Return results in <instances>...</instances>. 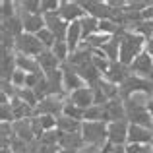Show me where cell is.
<instances>
[{
	"label": "cell",
	"instance_id": "cell-7",
	"mask_svg": "<svg viewBox=\"0 0 153 153\" xmlns=\"http://www.w3.org/2000/svg\"><path fill=\"white\" fill-rule=\"evenodd\" d=\"M82 8L85 10L87 16L95 19H112L114 18V10L108 6V2H99V0H87V2H82Z\"/></svg>",
	"mask_w": 153,
	"mask_h": 153
},
{
	"label": "cell",
	"instance_id": "cell-17",
	"mask_svg": "<svg viewBox=\"0 0 153 153\" xmlns=\"http://www.w3.org/2000/svg\"><path fill=\"white\" fill-rule=\"evenodd\" d=\"M126 118L130 124H136V126H143V128H151L153 130V118L147 112V108H138V111H130L126 112Z\"/></svg>",
	"mask_w": 153,
	"mask_h": 153
},
{
	"label": "cell",
	"instance_id": "cell-14",
	"mask_svg": "<svg viewBox=\"0 0 153 153\" xmlns=\"http://www.w3.org/2000/svg\"><path fill=\"white\" fill-rule=\"evenodd\" d=\"M130 70H132V74L147 79L149 74H151V70H153V58L147 54V52H143V54H140L138 58L134 60V64L130 66Z\"/></svg>",
	"mask_w": 153,
	"mask_h": 153
},
{
	"label": "cell",
	"instance_id": "cell-21",
	"mask_svg": "<svg viewBox=\"0 0 153 153\" xmlns=\"http://www.w3.org/2000/svg\"><path fill=\"white\" fill-rule=\"evenodd\" d=\"M56 120H58L56 128H58L62 134H78V132H82V126H83L82 120L70 118V116H64V114H60Z\"/></svg>",
	"mask_w": 153,
	"mask_h": 153
},
{
	"label": "cell",
	"instance_id": "cell-20",
	"mask_svg": "<svg viewBox=\"0 0 153 153\" xmlns=\"http://www.w3.org/2000/svg\"><path fill=\"white\" fill-rule=\"evenodd\" d=\"M2 82H10L14 72L18 70L16 66V52H8V51H2Z\"/></svg>",
	"mask_w": 153,
	"mask_h": 153
},
{
	"label": "cell",
	"instance_id": "cell-18",
	"mask_svg": "<svg viewBox=\"0 0 153 153\" xmlns=\"http://www.w3.org/2000/svg\"><path fill=\"white\" fill-rule=\"evenodd\" d=\"M12 105V111H14V118L16 120H27V118H33L35 116V108L29 107L27 103H23L19 97H14L10 101Z\"/></svg>",
	"mask_w": 153,
	"mask_h": 153
},
{
	"label": "cell",
	"instance_id": "cell-16",
	"mask_svg": "<svg viewBox=\"0 0 153 153\" xmlns=\"http://www.w3.org/2000/svg\"><path fill=\"white\" fill-rule=\"evenodd\" d=\"M82 43H83L82 23H79V22L70 23V27H68V35H66V45H68V49H70V54L78 51Z\"/></svg>",
	"mask_w": 153,
	"mask_h": 153
},
{
	"label": "cell",
	"instance_id": "cell-15",
	"mask_svg": "<svg viewBox=\"0 0 153 153\" xmlns=\"http://www.w3.org/2000/svg\"><path fill=\"white\" fill-rule=\"evenodd\" d=\"M14 136L18 140H22V142H25V143L35 142L31 118H27V120H16V122H14Z\"/></svg>",
	"mask_w": 153,
	"mask_h": 153
},
{
	"label": "cell",
	"instance_id": "cell-1",
	"mask_svg": "<svg viewBox=\"0 0 153 153\" xmlns=\"http://www.w3.org/2000/svg\"><path fill=\"white\" fill-rule=\"evenodd\" d=\"M146 45H147V39L142 37L140 33L136 31H122V37H120V56H118V62L124 64V66L130 68L134 64V60L138 58L140 54L146 52Z\"/></svg>",
	"mask_w": 153,
	"mask_h": 153
},
{
	"label": "cell",
	"instance_id": "cell-11",
	"mask_svg": "<svg viewBox=\"0 0 153 153\" xmlns=\"http://www.w3.org/2000/svg\"><path fill=\"white\" fill-rule=\"evenodd\" d=\"M130 76H132V70L128 66H124V64H120V62H112L111 68L107 70V74H105L103 78L107 79V82H111V83L122 85V83L126 82Z\"/></svg>",
	"mask_w": 153,
	"mask_h": 153
},
{
	"label": "cell",
	"instance_id": "cell-33",
	"mask_svg": "<svg viewBox=\"0 0 153 153\" xmlns=\"http://www.w3.org/2000/svg\"><path fill=\"white\" fill-rule=\"evenodd\" d=\"M52 52H54V56L60 60V62H68V58H70V49H68L66 41H56V45L51 49Z\"/></svg>",
	"mask_w": 153,
	"mask_h": 153
},
{
	"label": "cell",
	"instance_id": "cell-28",
	"mask_svg": "<svg viewBox=\"0 0 153 153\" xmlns=\"http://www.w3.org/2000/svg\"><path fill=\"white\" fill-rule=\"evenodd\" d=\"M18 2V14L27 12V14H41V0H16ZM43 16V14H41Z\"/></svg>",
	"mask_w": 153,
	"mask_h": 153
},
{
	"label": "cell",
	"instance_id": "cell-6",
	"mask_svg": "<svg viewBox=\"0 0 153 153\" xmlns=\"http://www.w3.org/2000/svg\"><path fill=\"white\" fill-rule=\"evenodd\" d=\"M66 99L64 97H56V95H49L47 99L39 101L37 108H35V116L51 114V116H56V118H58V116L64 112V101H66Z\"/></svg>",
	"mask_w": 153,
	"mask_h": 153
},
{
	"label": "cell",
	"instance_id": "cell-35",
	"mask_svg": "<svg viewBox=\"0 0 153 153\" xmlns=\"http://www.w3.org/2000/svg\"><path fill=\"white\" fill-rule=\"evenodd\" d=\"M39 118V124H41V128L45 132H51V130H56V124H58V120H56V116H51V114H43V116H37Z\"/></svg>",
	"mask_w": 153,
	"mask_h": 153
},
{
	"label": "cell",
	"instance_id": "cell-3",
	"mask_svg": "<svg viewBox=\"0 0 153 153\" xmlns=\"http://www.w3.org/2000/svg\"><path fill=\"white\" fill-rule=\"evenodd\" d=\"M43 51H47V49L43 47V43L39 41L37 35L23 33L22 37L16 39V52H18V54H25V56H33V58H37Z\"/></svg>",
	"mask_w": 153,
	"mask_h": 153
},
{
	"label": "cell",
	"instance_id": "cell-42",
	"mask_svg": "<svg viewBox=\"0 0 153 153\" xmlns=\"http://www.w3.org/2000/svg\"><path fill=\"white\" fill-rule=\"evenodd\" d=\"M2 153H14V151H12L10 147H2Z\"/></svg>",
	"mask_w": 153,
	"mask_h": 153
},
{
	"label": "cell",
	"instance_id": "cell-26",
	"mask_svg": "<svg viewBox=\"0 0 153 153\" xmlns=\"http://www.w3.org/2000/svg\"><path fill=\"white\" fill-rule=\"evenodd\" d=\"M0 16L4 19H12L18 16V2L16 0H2L0 2Z\"/></svg>",
	"mask_w": 153,
	"mask_h": 153
},
{
	"label": "cell",
	"instance_id": "cell-37",
	"mask_svg": "<svg viewBox=\"0 0 153 153\" xmlns=\"http://www.w3.org/2000/svg\"><path fill=\"white\" fill-rule=\"evenodd\" d=\"M25 79H27V74H25V72L16 70L10 82H12V85H14L16 89H22V87H25Z\"/></svg>",
	"mask_w": 153,
	"mask_h": 153
},
{
	"label": "cell",
	"instance_id": "cell-10",
	"mask_svg": "<svg viewBox=\"0 0 153 153\" xmlns=\"http://www.w3.org/2000/svg\"><path fill=\"white\" fill-rule=\"evenodd\" d=\"M18 16L22 18L23 31H25V33L37 35V33H41V31L47 27V23H45V18H43L41 14H27V12H19Z\"/></svg>",
	"mask_w": 153,
	"mask_h": 153
},
{
	"label": "cell",
	"instance_id": "cell-2",
	"mask_svg": "<svg viewBox=\"0 0 153 153\" xmlns=\"http://www.w3.org/2000/svg\"><path fill=\"white\" fill-rule=\"evenodd\" d=\"M82 138H83L85 143L105 147L107 142H108V138H107V124L105 122H83Z\"/></svg>",
	"mask_w": 153,
	"mask_h": 153
},
{
	"label": "cell",
	"instance_id": "cell-25",
	"mask_svg": "<svg viewBox=\"0 0 153 153\" xmlns=\"http://www.w3.org/2000/svg\"><path fill=\"white\" fill-rule=\"evenodd\" d=\"M82 33H83V41H85L87 37H91V35L99 33V19L91 18V16H85V18L82 19Z\"/></svg>",
	"mask_w": 153,
	"mask_h": 153
},
{
	"label": "cell",
	"instance_id": "cell-27",
	"mask_svg": "<svg viewBox=\"0 0 153 153\" xmlns=\"http://www.w3.org/2000/svg\"><path fill=\"white\" fill-rule=\"evenodd\" d=\"M111 35H105V33H95V35H91V37H87L85 39V43L89 45V49L91 51H103V47L107 45L108 41H111Z\"/></svg>",
	"mask_w": 153,
	"mask_h": 153
},
{
	"label": "cell",
	"instance_id": "cell-19",
	"mask_svg": "<svg viewBox=\"0 0 153 153\" xmlns=\"http://www.w3.org/2000/svg\"><path fill=\"white\" fill-rule=\"evenodd\" d=\"M16 66H18V70L25 72V74H37V72H43L41 66H39V62H37V58L25 56V54H18V52H16Z\"/></svg>",
	"mask_w": 153,
	"mask_h": 153
},
{
	"label": "cell",
	"instance_id": "cell-36",
	"mask_svg": "<svg viewBox=\"0 0 153 153\" xmlns=\"http://www.w3.org/2000/svg\"><path fill=\"white\" fill-rule=\"evenodd\" d=\"M60 10V0H41V14H51V12Z\"/></svg>",
	"mask_w": 153,
	"mask_h": 153
},
{
	"label": "cell",
	"instance_id": "cell-24",
	"mask_svg": "<svg viewBox=\"0 0 153 153\" xmlns=\"http://www.w3.org/2000/svg\"><path fill=\"white\" fill-rule=\"evenodd\" d=\"M97 87L105 93V97L108 99V101H114V99H122L120 97V85H116V83H111L107 82V79H101V82L97 83Z\"/></svg>",
	"mask_w": 153,
	"mask_h": 153
},
{
	"label": "cell",
	"instance_id": "cell-39",
	"mask_svg": "<svg viewBox=\"0 0 153 153\" xmlns=\"http://www.w3.org/2000/svg\"><path fill=\"white\" fill-rule=\"evenodd\" d=\"M76 153H103V147L101 146H91V143H85L82 149H78Z\"/></svg>",
	"mask_w": 153,
	"mask_h": 153
},
{
	"label": "cell",
	"instance_id": "cell-5",
	"mask_svg": "<svg viewBox=\"0 0 153 153\" xmlns=\"http://www.w3.org/2000/svg\"><path fill=\"white\" fill-rule=\"evenodd\" d=\"M128 130H130V122H128V120L107 124L108 143H111V146H128Z\"/></svg>",
	"mask_w": 153,
	"mask_h": 153
},
{
	"label": "cell",
	"instance_id": "cell-30",
	"mask_svg": "<svg viewBox=\"0 0 153 153\" xmlns=\"http://www.w3.org/2000/svg\"><path fill=\"white\" fill-rule=\"evenodd\" d=\"M18 97L22 99L23 103H27L29 107L37 108L39 99H37V95H35V91H33V89H29V87H22V89H18Z\"/></svg>",
	"mask_w": 153,
	"mask_h": 153
},
{
	"label": "cell",
	"instance_id": "cell-23",
	"mask_svg": "<svg viewBox=\"0 0 153 153\" xmlns=\"http://www.w3.org/2000/svg\"><path fill=\"white\" fill-rule=\"evenodd\" d=\"M2 31H8L10 35H14L16 39L22 37L25 31H23V23H22V18L19 16H16V18L12 19H4L2 22Z\"/></svg>",
	"mask_w": 153,
	"mask_h": 153
},
{
	"label": "cell",
	"instance_id": "cell-38",
	"mask_svg": "<svg viewBox=\"0 0 153 153\" xmlns=\"http://www.w3.org/2000/svg\"><path fill=\"white\" fill-rule=\"evenodd\" d=\"M126 153H153L151 143L149 146H142V143H128L126 146Z\"/></svg>",
	"mask_w": 153,
	"mask_h": 153
},
{
	"label": "cell",
	"instance_id": "cell-31",
	"mask_svg": "<svg viewBox=\"0 0 153 153\" xmlns=\"http://www.w3.org/2000/svg\"><path fill=\"white\" fill-rule=\"evenodd\" d=\"M103 107H89L85 112H83V122H103Z\"/></svg>",
	"mask_w": 153,
	"mask_h": 153
},
{
	"label": "cell",
	"instance_id": "cell-43",
	"mask_svg": "<svg viewBox=\"0 0 153 153\" xmlns=\"http://www.w3.org/2000/svg\"><path fill=\"white\" fill-rule=\"evenodd\" d=\"M151 147H153V143H151Z\"/></svg>",
	"mask_w": 153,
	"mask_h": 153
},
{
	"label": "cell",
	"instance_id": "cell-32",
	"mask_svg": "<svg viewBox=\"0 0 153 153\" xmlns=\"http://www.w3.org/2000/svg\"><path fill=\"white\" fill-rule=\"evenodd\" d=\"M83 112H85V111L78 108L74 103L70 101V99L64 101V112H62L64 116H70V118H76V120H82V122H83Z\"/></svg>",
	"mask_w": 153,
	"mask_h": 153
},
{
	"label": "cell",
	"instance_id": "cell-13",
	"mask_svg": "<svg viewBox=\"0 0 153 153\" xmlns=\"http://www.w3.org/2000/svg\"><path fill=\"white\" fill-rule=\"evenodd\" d=\"M72 103L76 105L82 111H87L89 107H93V87H82V89L74 91V93L68 95Z\"/></svg>",
	"mask_w": 153,
	"mask_h": 153
},
{
	"label": "cell",
	"instance_id": "cell-41",
	"mask_svg": "<svg viewBox=\"0 0 153 153\" xmlns=\"http://www.w3.org/2000/svg\"><path fill=\"white\" fill-rule=\"evenodd\" d=\"M147 112H149V114H151V118H153V99H151L149 103H147Z\"/></svg>",
	"mask_w": 153,
	"mask_h": 153
},
{
	"label": "cell",
	"instance_id": "cell-34",
	"mask_svg": "<svg viewBox=\"0 0 153 153\" xmlns=\"http://www.w3.org/2000/svg\"><path fill=\"white\" fill-rule=\"evenodd\" d=\"M37 37H39V41L43 43V47H45L47 51H51L52 47L56 45V37H54V33H52V31H49L47 27L41 31V33H37Z\"/></svg>",
	"mask_w": 153,
	"mask_h": 153
},
{
	"label": "cell",
	"instance_id": "cell-40",
	"mask_svg": "<svg viewBox=\"0 0 153 153\" xmlns=\"http://www.w3.org/2000/svg\"><path fill=\"white\" fill-rule=\"evenodd\" d=\"M146 52L153 58V37L151 39H147V45H146Z\"/></svg>",
	"mask_w": 153,
	"mask_h": 153
},
{
	"label": "cell",
	"instance_id": "cell-8",
	"mask_svg": "<svg viewBox=\"0 0 153 153\" xmlns=\"http://www.w3.org/2000/svg\"><path fill=\"white\" fill-rule=\"evenodd\" d=\"M60 70H62V76H64V89H66L68 95L78 91V89H82V87H87V83L83 82V78L76 72V68L70 66L68 62H64Z\"/></svg>",
	"mask_w": 153,
	"mask_h": 153
},
{
	"label": "cell",
	"instance_id": "cell-29",
	"mask_svg": "<svg viewBox=\"0 0 153 153\" xmlns=\"http://www.w3.org/2000/svg\"><path fill=\"white\" fill-rule=\"evenodd\" d=\"M111 64H112V62H111V60H108L107 56L103 54L101 51H93V66L97 68V70L101 72L103 76L107 74V70L111 68Z\"/></svg>",
	"mask_w": 153,
	"mask_h": 153
},
{
	"label": "cell",
	"instance_id": "cell-9",
	"mask_svg": "<svg viewBox=\"0 0 153 153\" xmlns=\"http://www.w3.org/2000/svg\"><path fill=\"white\" fill-rule=\"evenodd\" d=\"M45 23H47V29L52 31L56 37V41H66V35H68V27L70 23H66L62 18H60L58 12H51V14H45Z\"/></svg>",
	"mask_w": 153,
	"mask_h": 153
},
{
	"label": "cell",
	"instance_id": "cell-4",
	"mask_svg": "<svg viewBox=\"0 0 153 153\" xmlns=\"http://www.w3.org/2000/svg\"><path fill=\"white\" fill-rule=\"evenodd\" d=\"M60 18L66 23H76L82 22L85 18V10L82 8V2H76V0H60V10H58Z\"/></svg>",
	"mask_w": 153,
	"mask_h": 153
},
{
	"label": "cell",
	"instance_id": "cell-12",
	"mask_svg": "<svg viewBox=\"0 0 153 153\" xmlns=\"http://www.w3.org/2000/svg\"><path fill=\"white\" fill-rule=\"evenodd\" d=\"M128 143L149 146V143H153V130L151 128H143V126L130 124V130H128Z\"/></svg>",
	"mask_w": 153,
	"mask_h": 153
},
{
	"label": "cell",
	"instance_id": "cell-22",
	"mask_svg": "<svg viewBox=\"0 0 153 153\" xmlns=\"http://www.w3.org/2000/svg\"><path fill=\"white\" fill-rule=\"evenodd\" d=\"M37 62H39V66H41L43 72H52V70L62 68V62L54 56V52H52V51H43L41 54L37 56Z\"/></svg>",
	"mask_w": 153,
	"mask_h": 153
}]
</instances>
